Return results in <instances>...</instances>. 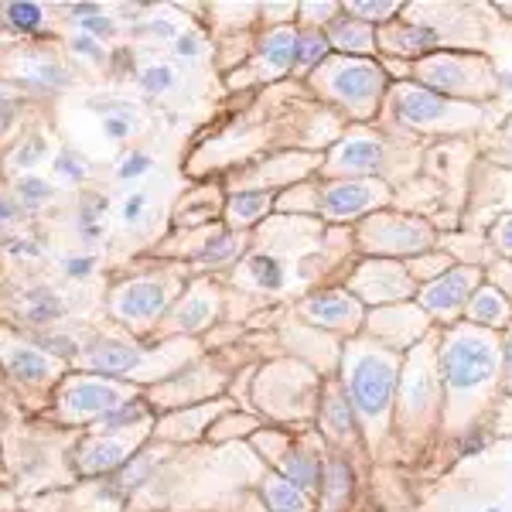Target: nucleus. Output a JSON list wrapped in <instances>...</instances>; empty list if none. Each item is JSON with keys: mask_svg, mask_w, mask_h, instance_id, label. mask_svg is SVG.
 <instances>
[{"mask_svg": "<svg viewBox=\"0 0 512 512\" xmlns=\"http://www.w3.org/2000/svg\"><path fill=\"white\" fill-rule=\"evenodd\" d=\"M441 369L451 390H475L495 373V338L478 332H454L441 352Z\"/></svg>", "mask_w": 512, "mask_h": 512, "instance_id": "nucleus-1", "label": "nucleus"}, {"mask_svg": "<svg viewBox=\"0 0 512 512\" xmlns=\"http://www.w3.org/2000/svg\"><path fill=\"white\" fill-rule=\"evenodd\" d=\"M393 379V362L383 355H362L352 366V403L366 420H379L386 414Z\"/></svg>", "mask_w": 512, "mask_h": 512, "instance_id": "nucleus-2", "label": "nucleus"}, {"mask_svg": "<svg viewBox=\"0 0 512 512\" xmlns=\"http://www.w3.org/2000/svg\"><path fill=\"white\" fill-rule=\"evenodd\" d=\"M396 113H400V120H407L410 127L420 130H451L458 123H472V113L465 106H454L448 99L417 86H403L396 93Z\"/></svg>", "mask_w": 512, "mask_h": 512, "instance_id": "nucleus-3", "label": "nucleus"}, {"mask_svg": "<svg viewBox=\"0 0 512 512\" xmlns=\"http://www.w3.org/2000/svg\"><path fill=\"white\" fill-rule=\"evenodd\" d=\"M328 89L355 113H373L376 96L383 93V72L373 62H338L328 72Z\"/></svg>", "mask_w": 512, "mask_h": 512, "instance_id": "nucleus-4", "label": "nucleus"}, {"mask_svg": "<svg viewBox=\"0 0 512 512\" xmlns=\"http://www.w3.org/2000/svg\"><path fill=\"white\" fill-rule=\"evenodd\" d=\"M130 396L123 386L103 383V379H76L65 386L62 393V417L72 420H89V417H110L113 410H120L123 403H130Z\"/></svg>", "mask_w": 512, "mask_h": 512, "instance_id": "nucleus-5", "label": "nucleus"}, {"mask_svg": "<svg viewBox=\"0 0 512 512\" xmlns=\"http://www.w3.org/2000/svg\"><path fill=\"white\" fill-rule=\"evenodd\" d=\"M386 198V188L379 181H335L321 192V209L332 219H352L359 212L373 209Z\"/></svg>", "mask_w": 512, "mask_h": 512, "instance_id": "nucleus-6", "label": "nucleus"}, {"mask_svg": "<svg viewBox=\"0 0 512 512\" xmlns=\"http://www.w3.org/2000/svg\"><path fill=\"white\" fill-rule=\"evenodd\" d=\"M475 284H478V270H468V267L444 270V274L437 277L424 294H420V304H424L427 311H434V315L451 318L454 311L472 297Z\"/></svg>", "mask_w": 512, "mask_h": 512, "instance_id": "nucleus-7", "label": "nucleus"}, {"mask_svg": "<svg viewBox=\"0 0 512 512\" xmlns=\"http://www.w3.org/2000/svg\"><path fill=\"white\" fill-rule=\"evenodd\" d=\"M164 301H168V287L164 284L134 280V284L120 287L113 294V311H117V318L130 321V325H144V321H151L164 308Z\"/></svg>", "mask_w": 512, "mask_h": 512, "instance_id": "nucleus-8", "label": "nucleus"}, {"mask_svg": "<svg viewBox=\"0 0 512 512\" xmlns=\"http://www.w3.org/2000/svg\"><path fill=\"white\" fill-rule=\"evenodd\" d=\"M352 287H359L373 301H393V297L410 294V274L403 267H393V263H369V267L359 270Z\"/></svg>", "mask_w": 512, "mask_h": 512, "instance_id": "nucleus-9", "label": "nucleus"}, {"mask_svg": "<svg viewBox=\"0 0 512 512\" xmlns=\"http://www.w3.org/2000/svg\"><path fill=\"white\" fill-rule=\"evenodd\" d=\"M297 31L294 28H274L260 41V55H256V69L263 79L284 76L291 65H297Z\"/></svg>", "mask_w": 512, "mask_h": 512, "instance_id": "nucleus-10", "label": "nucleus"}, {"mask_svg": "<svg viewBox=\"0 0 512 512\" xmlns=\"http://www.w3.org/2000/svg\"><path fill=\"white\" fill-rule=\"evenodd\" d=\"M383 164V147L373 137H349L332 154V168L345 175H376Z\"/></svg>", "mask_w": 512, "mask_h": 512, "instance_id": "nucleus-11", "label": "nucleus"}, {"mask_svg": "<svg viewBox=\"0 0 512 512\" xmlns=\"http://www.w3.org/2000/svg\"><path fill=\"white\" fill-rule=\"evenodd\" d=\"M140 362H144V352L134 349L130 342L103 338V342H93L86 349V366L96 369V373H130Z\"/></svg>", "mask_w": 512, "mask_h": 512, "instance_id": "nucleus-12", "label": "nucleus"}, {"mask_svg": "<svg viewBox=\"0 0 512 512\" xmlns=\"http://www.w3.org/2000/svg\"><path fill=\"white\" fill-rule=\"evenodd\" d=\"M301 311L308 321H318V325H328V328H342L359 318V304L342 291H328V294L311 297V301H304Z\"/></svg>", "mask_w": 512, "mask_h": 512, "instance_id": "nucleus-13", "label": "nucleus"}, {"mask_svg": "<svg viewBox=\"0 0 512 512\" xmlns=\"http://www.w3.org/2000/svg\"><path fill=\"white\" fill-rule=\"evenodd\" d=\"M130 458V444H123V437L117 441H93L79 458V472L86 475H99V472H110L117 465H127Z\"/></svg>", "mask_w": 512, "mask_h": 512, "instance_id": "nucleus-14", "label": "nucleus"}, {"mask_svg": "<svg viewBox=\"0 0 512 512\" xmlns=\"http://www.w3.org/2000/svg\"><path fill=\"white\" fill-rule=\"evenodd\" d=\"M328 41L342 52H373L376 35L366 21L359 18H335L328 24Z\"/></svg>", "mask_w": 512, "mask_h": 512, "instance_id": "nucleus-15", "label": "nucleus"}, {"mask_svg": "<svg viewBox=\"0 0 512 512\" xmlns=\"http://www.w3.org/2000/svg\"><path fill=\"white\" fill-rule=\"evenodd\" d=\"M437 38L431 28H420V24H396L386 31V48L400 55H424L437 45Z\"/></svg>", "mask_w": 512, "mask_h": 512, "instance_id": "nucleus-16", "label": "nucleus"}, {"mask_svg": "<svg viewBox=\"0 0 512 512\" xmlns=\"http://www.w3.org/2000/svg\"><path fill=\"white\" fill-rule=\"evenodd\" d=\"M468 318H472L475 325H485V328L506 325V321H509L506 297L495 291V287H482V291H475V297L468 301Z\"/></svg>", "mask_w": 512, "mask_h": 512, "instance_id": "nucleus-17", "label": "nucleus"}, {"mask_svg": "<svg viewBox=\"0 0 512 512\" xmlns=\"http://www.w3.org/2000/svg\"><path fill=\"white\" fill-rule=\"evenodd\" d=\"M21 315L28 321H38V325H48V321L62 318L65 301L62 294H55L52 287H31L28 294H21Z\"/></svg>", "mask_w": 512, "mask_h": 512, "instance_id": "nucleus-18", "label": "nucleus"}, {"mask_svg": "<svg viewBox=\"0 0 512 512\" xmlns=\"http://www.w3.org/2000/svg\"><path fill=\"white\" fill-rule=\"evenodd\" d=\"M263 492H267V502L274 512H311L308 492L297 489L294 482H287L284 475H270L267 485H263Z\"/></svg>", "mask_w": 512, "mask_h": 512, "instance_id": "nucleus-19", "label": "nucleus"}, {"mask_svg": "<svg viewBox=\"0 0 512 512\" xmlns=\"http://www.w3.org/2000/svg\"><path fill=\"white\" fill-rule=\"evenodd\" d=\"M7 366L14 376L28 379V383H41L52 373V362L45 359L38 349H7Z\"/></svg>", "mask_w": 512, "mask_h": 512, "instance_id": "nucleus-20", "label": "nucleus"}, {"mask_svg": "<svg viewBox=\"0 0 512 512\" xmlns=\"http://www.w3.org/2000/svg\"><path fill=\"white\" fill-rule=\"evenodd\" d=\"M328 45H332V41H328V35H321L318 28L304 31V35L297 38V65H294V69L301 72V76H304V72H311L318 62H325Z\"/></svg>", "mask_w": 512, "mask_h": 512, "instance_id": "nucleus-21", "label": "nucleus"}, {"mask_svg": "<svg viewBox=\"0 0 512 512\" xmlns=\"http://www.w3.org/2000/svg\"><path fill=\"white\" fill-rule=\"evenodd\" d=\"M325 431L332 437H352V410H349V400H345V393L332 390L325 400Z\"/></svg>", "mask_w": 512, "mask_h": 512, "instance_id": "nucleus-22", "label": "nucleus"}, {"mask_svg": "<svg viewBox=\"0 0 512 512\" xmlns=\"http://www.w3.org/2000/svg\"><path fill=\"white\" fill-rule=\"evenodd\" d=\"M267 202L270 195H260V192H243V195H233V202H229V222H236V226H250L267 212Z\"/></svg>", "mask_w": 512, "mask_h": 512, "instance_id": "nucleus-23", "label": "nucleus"}, {"mask_svg": "<svg viewBox=\"0 0 512 512\" xmlns=\"http://www.w3.org/2000/svg\"><path fill=\"white\" fill-rule=\"evenodd\" d=\"M140 89H144L147 96H168L171 89L178 86V76H175V69L171 65H164V62H154V65H144L140 69Z\"/></svg>", "mask_w": 512, "mask_h": 512, "instance_id": "nucleus-24", "label": "nucleus"}, {"mask_svg": "<svg viewBox=\"0 0 512 512\" xmlns=\"http://www.w3.org/2000/svg\"><path fill=\"white\" fill-rule=\"evenodd\" d=\"M24 82H28L31 89H38V93H52V89H59L65 82V72L52 62H31L28 69H24Z\"/></svg>", "mask_w": 512, "mask_h": 512, "instance_id": "nucleus-25", "label": "nucleus"}, {"mask_svg": "<svg viewBox=\"0 0 512 512\" xmlns=\"http://www.w3.org/2000/svg\"><path fill=\"white\" fill-rule=\"evenodd\" d=\"M14 198H18L24 209H41V202L52 198V185L38 175H24L18 178V185H14Z\"/></svg>", "mask_w": 512, "mask_h": 512, "instance_id": "nucleus-26", "label": "nucleus"}, {"mask_svg": "<svg viewBox=\"0 0 512 512\" xmlns=\"http://www.w3.org/2000/svg\"><path fill=\"white\" fill-rule=\"evenodd\" d=\"M103 216H106V198L103 195H89L79 209V229L86 239L103 236Z\"/></svg>", "mask_w": 512, "mask_h": 512, "instance_id": "nucleus-27", "label": "nucleus"}, {"mask_svg": "<svg viewBox=\"0 0 512 512\" xmlns=\"http://www.w3.org/2000/svg\"><path fill=\"white\" fill-rule=\"evenodd\" d=\"M4 21L14 31H38L45 24V11L38 4H7L4 7Z\"/></svg>", "mask_w": 512, "mask_h": 512, "instance_id": "nucleus-28", "label": "nucleus"}, {"mask_svg": "<svg viewBox=\"0 0 512 512\" xmlns=\"http://www.w3.org/2000/svg\"><path fill=\"white\" fill-rule=\"evenodd\" d=\"M134 38L144 41V45H158L161 48V45H171V41H178V28L168 18H151V21L137 24Z\"/></svg>", "mask_w": 512, "mask_h": 512, "instance_id": "nucleus-29", "label": "nucleus"}, {"mask_svg": "<svg viewBox=\"0 0 512 512\" xmlns=\"http://www.w3.org/2000/svg\"><path fill=\"white\" fill-rule=\"evenodd\" d=\"M328 492H325V512H332L338 509L345 502V495H349V485H352V478H349V468L342 465V461H335L332 468H328Z\"/></svg>", "mask_w": 512, "mask_h": 512, "instance_id": "nucleus-30", "label": "nucleus"}, {"mask_svg": "<svg viewBox=\"0 0 512 512\" xmlns=\"http://www.w3.org/2000/svg\"><path fill=\"white\" fill-rule=\"evenodd\" d=\"M250 277L260 291H274V287H280V280H284V270H280L274 256H256V260H250Z\"/></svg>", "mask_w": 512, "mask_h": 512, "instance_id": "nucleus-31", "label": "nucleus"}, {"mask_svg": "<svg viewBox=\"0 0 512 512\" xmlns=\"http://www.w3.org/2000/svg\"><path fill=\"white\" fill-rule=\"evenodd\" d=\"M89 175V164L86 158H79V151H59L55 154V178H62V181H69V185H79L82 178Z\"/></svg>", "mask_w": 512, "mask_h": 512, "instance_id": "nucleus-32", "label": "nucleus"}, {"mask_svg": "<svg viewBox=\"0 0 512 512\" xmlns=\"http://www.w3.org/2000/svg\"><path fill=\"white\" fill-rule=\"evenodd\" d=\"M154 168V161L144 151H123V158L117 161V178L120 181H137Z\"/></svg>", "mask_w": 512, "mask_h": 512, "instance_id": "nucleus-33", "label": "nucleus"}, {"mask_svg": "<svg viewBox=\"0 0 512 512\" xmlns=\"http://www.w3.org/2000/svg\"><path fill=\"white\" fill-rule=\"evenodd\" d=\"M137 130V117L134 110H123L117 106V113H110V117H103V134L110 140H127L130 134Z\"/></svg>", "mask_w": 512, "mask_h": 512, "instance_id": "nucleus-34", "label": "nucleus"}, {"mask_svg": "<svg viewBox=\"0 0 512 512\" xmlns=\"http://www.w3.org/2000/svg\"><path fill=\"white\" fill-rule=\"evenodd\" d=\"M209 308H212V301H205L202 294H195L192 301L178 311V328H202L205 318H209Z\"/></svg>", "mask_w": 512, "mask_h": 512, "instance_id": "nucleus-35", "label": "nucleus"}, {"mask_svg": "<svg viewBox=\"0 0 512 512\" xmlns=\"http://www.w3.org/2000/svg\"><path fill=\"white\" fill-rule=\"evenodd\" d=\"M79 28H82V35H89L96 41H110L113 35H117V21L103 11L93 14V18H86V21H79Z\"/></svg>", "mask_w": 512, "mask_h": 512, "instance_id": "nucleus-36", "label": "nucleus"}, {"mask_svg": "<svg viewBox=\"0 0 512 512\" xmlns=\"http://www.w3.org/2000/svg\"><path fill=\"white\" fill-rule=\"evenodd\" d=\"M69 48L76 55H82V59H89V62H106L103 41H96V38H89V35H76V38L69 41Z\"/></svg>", "mask_w": 512, "mask_h": 512, "instance_id": "nucleus-37", "label": "nucleus"}, {"mask_svg": "<svg viewBox=\"0 0 512 512\" xmlns=\"http://www.w3.org/2000/svg\"><path fill=\"white\" fill-rule=\"evenodd\" d=\"M349 11L359 21H386L390 14H396V4H349Z\"/></svg>", "mask_w": 512, "mask_h": 512, "instance_id": "nucleus-38", "label": "nucleus"}, {"mask_svg": "<svg viewBox=\"0 0 512 512\" xmlns=\"http://www.w3.org/2000/svg\"><path fill=\"white\" fill-rule=\"evenodd\" d=\"M62 270L69 277H76V280H86L89 274H96V256H65V263H62Z\"/></svg>", "mask_w": 512, "mask_h": 512, "instance_id": "nucleus-39", "label": "nucleus"}, {"mask_svg": "<svg viewBox=\"0 0 512 512\" xmlns=\"http://www.w3.org/2000/svg\"><path fill=\"white\" fill-rule=\"evenodd\" d=\"M45 137H31L28 144L21 147V154H14V164L18 168H31V164H38L41 158H45Z\"/></svg>", "mask_w": 512, "mask_h": 512, "instance_id": "nucleus-40", "label": "nucleus"}, {"mask_svg": "<svg viewBox=\"0 0 512 512\" xmlns=\"http://www.w3.org/2000/svg\"><path fill=\"white\" fill-rule=\"evenodd\" d=\"M144 417V403H137V400H130V403H123L120 410H113L110 417H106V424L110 427H123V424H134V420Z\"/></svg>", "mask_w": 512, "mask_h": 512, "instance_id": "nucleus-41", "label": "nucleus"}, {"mask_svg": "<svg viewBox=\"0 0 512 512\" xmlns=\"http://www.w3.org/2000/svg\"><path fill=\"white\" fill-rule=\"evenodd\" d=\"M492 243H495V250H499V253L512 256V216L499 219V226L492 229Z\"/></svg>", "mask_w": 512, "mask_h": 512, "instance_id": "nucleus-42", "label": "nucleus"}, {"mask_svg": "<svg viewBox=\"0 0 512 512\" xmlns=\"http://www.w3.org/2000/svg\"><path fill=\"white\" fill-rule=\"evenodd\" d=\"M198 52H202V38H198V35H181L175 41V55H178V59H195Z\"/></svg>", "mask_w": 512, "mask_h": 512, "instance_id": "nucleus-43", "label": "nucleus"}, {"mask_svg": "<svg viewBox=\"0 0 512 512\" xmlns=\"http://www.w3.org/2000/svg\"><path fill=\"white\" fill-rule=\"evenodd\" d=\"M144 205H147V195L144 192H134L123 202V222H137L140 216H144Z\"/></svg>", "mask_w": 512, "mask_h": 512, "instance_id": "nucleus-44", "label": "nucleus"}, {"mask_svg": "<svg viewBox=\"0 0 512 512\" xmlns=\"http://www.w3.org/2000/svg\"><path fill=\"white\" fill-rule=\"evenodd\" d=\"M18 216H21V202H18V198H11V195H4V226H11Z\"/></svg>", "mask_w": 512, "mask_h": 512, "instance_id": "nucleus-45", "label": "nucleus"}, {"mask_svg": "<svg viewBox=\"0 0 512 512\" xmlns=\"http://www.w3.org/2000/svg\"><path fill=\"white\" fill-rule=\"evenodd\" d=\"M506 369H509V379H512V338L506 342Z\"/></svg>", "mask_w": 512, "mask_h": 512, "instance_id": "nucleus-46", "label": "nucleus"}]
</instances>
